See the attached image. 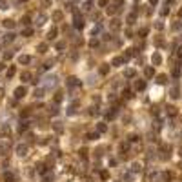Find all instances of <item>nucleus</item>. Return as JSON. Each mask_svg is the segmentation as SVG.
I'll return each instance as SVG.
<instances>
[{
	"instance_id": "nucleus-44",
	"label": "nucleus",
	"mask_w": 182,
	"mask_h": 182,
	"mask_svg": "<svg viewBox=\"0 0 182 182\" xmlns=\"http://www.w3.org/2000/svg\"><path fill=\"white\" fill-rule=\"evenodd\" d=\"M122 97H124V98H129V97H131V89H124V91H122Z\"/></svg>"
},
{
	"instance_id": "nucleus-35",
	"label": "nucleus",
	"mask_w": 182,
	"mask_h": 182,
	"mask_svg": "<svg viewBox=\"0 0 182 182\" xmlns=\"http://www.w3.org/2000/svg\"><path fill=\"white\" fill-rule=\"evenodd\" d=\"M55 48H57L58 51H64V49H66V42H57Z\"/></svg>"
},
{
	"instance_id": "nucleus-50",
	"label": "nucleus",
	"mask_w": 182,
	"mask_h": 182,
	"mask_svg": "<svg viewBox=\"0 0 182 182\" xmlns=\"http://www.w3.org/2000/svg\"><path fill=\"white\" fill-rule=\"evenodd\" d=\"M22 24H24V26H29V24H31V20H29L28 17H24V18H22Z\"/></svg>"
},
{
	"instance_id": "nucleus-15",
	"label": "nucleus",
	"mask_w": 182,
	"mask_h": 182,
	"mask_svg": "<svg viewBox=\"0 0 182 182\" xmlns=\"http://www.w3.org/2000/svg\"><path fill=\"white\" fill-rule=\"evenodd\" d=\"M106 131H107V126L104 122H98L97 124V133H106Z\"/></svg>"
},
{
	"instance_id": "nucleus-29",
	"label": "nucleus",
	"mask_w": 182,
	"mask_h": 182,
	"mask_svg": "<svg viewBox=\"0 0 182 182\" xmlns=\"http://www.w3.org/2000/svg\"><path fill=\"white\" fill-rule=\"evenodd\" d=\"M118 28H120V22H118L117 18H113L111 20V29H118Z\"/></svg>"
},
{
	"instance_id": "nucleus-57",
	"label": "nucleus",
	"mask_w": 182,
	"mask_h": 182,
	"mask_svg": "<svg viewBox=\"0 0 182 182\" xmlns=\"http://www.w3.org/2000/svg\"><path fill=\"white\" fill-rule=\"evenodd\" d=\"M98 6H107V0H98Z\"/></svg>"
},
{
	"instance_id": "nucleus-8",
	"label": "nucleus",
	"mask_w": 182,
	"mask_h": 182,
	"mask_svg": "<svg viewBox=\"0 0 182 182\" xmlns=\"http://www.w3.org/2000/svg\"><path fill=\"white\" fill-rule=\"evenodd\" d=\"M144 75H146V78L155 77V69H153V66H147V67H146V69H144Z\"/></svg>"
},
{
	"instance_id": "nucleus-43",
	"label": "nucleus",
	"mask_w": 182,
	"mask_h": 182,
	"mask_svg": "<svg viewBox=\"0 0 182 182\" xmlns=\"http://www.w3.org/2000/svg\"><path fill=\"white\" fill-rule=\"evenodd\" d=\"M53 100H55V102L58 104L60 100H62V93H55V97H53Z\"/></svg>"
},
{
	"instance_id": "nucleus-49",
	"label": "nucleus",
	"mask_w": 182,
	"mask_h": 182,
	"mask_svg": "<svg viewBox=\"0 0 182 182\" xmlns=\"http://www.w3.org/2000/svg\"><path fill=\"white\" fill-rule=\"evenodd\" d=\"M0 9H8V2L6 0H0Z\"/></svg>"
},
{
	"instance_id": "nucleus-48",
	"label": "nucleus",
	"mask_w": 182,
	"mask_h": 182,
	"mask_svg": "<svg viewBox=\"0 0 182 182\" xmlns=\"http://www.w3.org/2000/svg\"><path fill=\"white\" fill-rule=\"evenodd\" d=\"M2 133H4V135H9V126H8V124L2 126Z\"/></svg>"
},
{
	"instance_id": "nucleus-22",
	"label": "nucleus",
	"mask_w": 182,
	"mask_h": 182,
	"mask_svg": "<svg viewBox=\"0 0 182 182\" xmlns=\"http://www.w3.org/2000/svg\"><path fill=\"white\" fill-rule=\"evenodd\" d=\"M53 129H55L57 133H62V131H64V127H62V122H55V124H53Z\"/></svg>"
},
{
	"instance_id": "nucleus-58",
	"label": "nucleus",
	"mask_w": 182,
	"mask_h": 182,
	"mask_svg": "<svg viewBox=\"0 0 182 182\" xmlns=\"http://www.w3.org/2000/svg\"><path fill=\"white\" fill-rule=\"evenodd\" d=\"M149 2H151V6H155V4H157V2H158V0H149Z\"/></svg>"
},
{
	"instance_id": "nucleus-20",
	"label": "nucleus",
	"mask_w": 182,
	"mask_h": 182,
	"mask_svg": "<svg viewBox=\"0 0 182 182\" xmlns=\"http://www.w3.org/2000/svg\"><path fill=\"white\" fill-rule=\"evenodd\" d=\"M4 180H6V182H13V180H15V175L9 173V171H6V173H4Z\"/></svg>"
},
{
	"instance_id": "nucleus-55",
	"label": "nucleus",
	"mask_w": 182,
	"mask_h": 182,
	"mask_svg": "<svg viewBox=\"0 0 182 182\" xmlns=\"http://www.w3.org/2000/svg\"><path fill=\"white\" fill-rule=\"evenodd\" d=\"M177 57L182 58V46H179V49H177Z\"/></svg>"
},
{
	"instance_id": "nucleus-9",
	"label": "nucleus",
	"mask_w": 182,
	"mask_h": 182,
	"mask_svg": "<svg viewBox=\"0 0 182 182\" xmlns=\"http://www.w3.org/2000/svg\"><path fill=\"white\" fill-rule=\"evenodd\" d=\"M77 107H78V102H73L69 107H67V115H75V113H77Z\"/></svg>"
},
{
	"instance_id": "nucleus-30",
	"label": "nucleus",
	"mask_w": 182,
	"mask_h": 182,
	"mask_svg": "<svg viewBox=\"0 0 182 182\" xmlns=\"http://www.w3.org/2000/svg\"><path fill=\"white\" fill-rule=\"evenodd\" d=\"M173 77H175V78L180 77V66H175V67H173Z\"/></svg>"
},
{
	"instance_id": "nucleus-24",
	"label": "nucleus",
	"mask_w": 182,
	"mask_h": 182,
	"mask_svg": "<svg viewBox=\"0 0 182 182\" xmlns=\"http://www.w3.org/2000/svg\"><path fill=\"white\" fill-rule=\"evenodd\" d=\"M13 40H15V33H8V35L4 37V42L8 44V42H13Z\"/></svg>"
},
{
	"instance_id": "nucleus-6",
	"label": "nucleus",
	"mask_w": 182,
	"mask_h": 182,
	"mask_svg": "<svg viewBox=\"0 0 182 182\" xmlns=\"http://www.w3.org/2000/svg\"><path fill=\"white\" fill-rule=\"evenodd\" d=\"M170 97H171V98H179V97H180V89H179V86H173V87H171Z\"/></svg>"
},
{
	"instance_id": "nucleus-51",
	"label": "nucleus",
	"mask_w": 182,
	"mask_h": 182,
	"mask_svg": "<svg viewBox=\"0 0 182 182\" xmlns=\"http://www.w3.org/2000/svg\"><path fill=\"white\" fill-rule=\"evenodd\" d=\"M167 13H170V9H167V8H162V9H160V15H162V17H166Z\"/></svg>"
},
{
	"instance_id": "nucleus-41",
	"label": "nucleus",
	"mask_w": 182,
	"mask_h": 182,
	"mask_svg": "<svg viewBox=\"0 0 182 182\" xmlns=\"http://www.w3.org/2000/svg\"><path fill=\"white\" fill-rule=\"evenodd\" d=\"M38 51L40 53H46V51H48V44H40L38 46Z\"/></svg>"
},
{
	"instance_id": "nucleus-42",
	"label": "nucleus",
	"mask_w": 182,
	"mask_h": 182,
	"mask_svg": "<svg viewBox=\"0 0 182 182\" xmlns=\"http://www.w3.org/2000/svg\"><path fill=\"white\" fill-rule=\"evenodd\" d=\"M26 129H28V122H22V124H20V127H18V131H20V133H24Z\"/></svg>"
},
{
	"instance_id": "nucleus-32",
	"label": "nucleus",
	"mask_w": 182,
	"mask_h": 182,
	"mask_svg": "<svg viewBox=\"0 0 182 182\" xmlns=\"http://www.w3.org/2000/svg\"><path fill=\"white\" fill-rule=\"evenodd\" d=\"M22 80H24V82L31 80V73H29V71H24V73H22Z\"/></svg>"
},
{
	"instance_id": "nucleus-17",
	"label": "nucleus",
	"mask_w": 182,
	"mask_h": 182,
	"mask_svg": "<svg viewBox=\"0 0 182 182\" xmlns=\"http://www.w3.org/2000/svg\"><path fill=\"white\" fill-rule=\"evenodd\" d=\"M166 111H167V115H170V117H175V115H177V107H175V106H167Z\"/></svg>"
},
{
	"instance_id": "nucleus-36",
	"label": "nucleus",
	"mask_w": 182,
	"mask_h": 182,
	"mask_svg": "<svg viewBox=\"0 0 182 182\" xmlns=\"http://www.w3.org/2000/svg\"><path fill=\"white\" fill-rule=\"evenodd\" d=\"M57 33H58L57 29H51V31L48 33V40H53V38H55V37H57Z\"/></svg>"
},
{
	"instance_id": "nucleus-10",
	"label": "nucleus",
	"mask_w": 182,
	"mask_h": 182,
	"mask_svg": "<svg viewBox=\"0 0 182 182\" xmlns=\"http://www.w3.org/2000/svg\"><path fill=\"white\" fill-rule=\"evenodd\" d=\"M18 62H20V64H29V62H31V57H29V55H20V57H18Z\"/></svg>"
},
{
	"instance_id": "nucleus-16",
	"label": "nucleus",
	"mask_w": 182,
	"mask_h": 182,
	"mask_svg": "<svg viewBox=\"0 0 182 182\" xmlns=\"http://www.w3.org/2000/svg\"><path fill=\"white\" fill-rule=\"evenodd\" d=\"M124 77L126 78H135V77H137V71H135V69H126Z\"/></svg>"
},
{
	"instance_id": "nucleus-13",
	"label": "nucleus",
	"mask_w": 182,
	"mask_h": 182,
	"mask_svg": "<svg viewBox=\"0 0 182 182\" xmlns=\"http://www.w3.org/2000/svg\"><path fill=\"white\" fill-rule=\"evenodd\" d=\"M53 84H57V77H48L46 78V86L44 87H51Z\"/></svg>"
},
{
	"instance_id": "nucleus-4",
	"label": "nucleus",
	"mask_w": 182,
	"mask_h": 182,
	"mask_svg": "<svg viewBox=\"0 0 182 182\" xmlns=\"http://www.w3.org/2000/svg\"><path fill=\"white\" fill-rule=\"evenodd\" d=\"M15 151H17V155H20V157H24V155L28 153V146H26V144H18Z\"/></svg>"
},
{
	"instance_id": "nucleus-18",
	"label": "nucleus",
	"mask_w": 182,
	"mask_h": 182,
	"mask_svg": "<svg viewBox=\"0 0 182 182\" xmlns=\"http://www.w3.org/2000/svg\"><path fill=\"white\" fill-rule=\"evenodd\" d=\"M6 75H8L9 78H11V77H15V75H17V67H15V66L8 67V71H6Z\"/></svg>"
},
{
	"instance_id": "nucleus-1",
	"label": "nucleus",
	"mask_w": 182,
	"mask_h": 182,
	"mask_svg": "<svg viewBox=\"0 0 182 182\" xmlns=\"http://www.w3.org/2000/svg\"><path fill=\"white\" fill-rule=\"evenodd\" d=\"M28 95V89H26V86H18L15 89V98H24Z\"/></svg>"
},
{
	"instance_id": "nucleus-23",
	"label": "nucleus",
	"mask_w": 182,
	"mask_h": 182,
	"mask_svg": "<svg viewBox=\"0 0 182 182\" xmlns=\"http://www.w3.org/2000/svg\"><path fill=\"white\" fill-rule=\"evenodd\" d=\"M107 73H109V66L102 64V66H100V75H107Z\"/></svg>"
},
{
	"instance_id": "nucleus-28",
	"label": "nucleus",
	"mask_w": 182,
	"mask_h": 182,
	"mask_svg": "<svg viewBox=\"0 0 182 182\" xmlns=\"http://www.w3.org/2000/svg\"><path fill=\"white\" fill-rule=\"evenodd\" d=\"M135 18H137V15H135V13H129V15H127V24H135Z\"/></svg>"
},
{
	"instance_id": "nucleus-46",
	"label": "nucleus",
	"mask_w": 182,
	"mask_h": 182,
	"mask_svg": "<svg viewBox=\"0 0 182 182\" xmlns=\"http://www.w3.org/2000/svg\"><path fill=\"white\" fill-rule=\"evenodd\" d=\"M6 151H8V146H6V144H0V155H6Z\"/></svg>"
},
{
	"instance_id": "nucleus-26",
	"label": "nucleus",
	"mask_w": 182,
	"mask_h": 182,
	"mask_svg": "<svg viewBox=\"0 0 182 182\" xmlns=\"http://www.w3.org/2000/svg\"><path fill=\"white\" fill-rule=\"evenodd\" d=\"M127 142H138V135L137 133H131L129 137H127Z\"/></svg>"
},
{
	"instance_id": "nucleus-56",
	"label": "nucleus",
	"mask_w": 182,
	"mask_h": 182,
	"mask_svg": "<svg viewBox=\"0 0 182 182\" xmlns=\"http://www.w3.org/2000/svg\"><path fill=\"white\" fill-rule=\"evenodd\" d=\"M147 35V29H140V37H146Z\"/></svg>"
},
{
	"instance_id": "nucleus-60",
	"label": "nucleus",
	"mask_w": 182,
	"mask_h": 182,
	"mask_svg": "<svg viewBox=\"0 0 182 182\" xmlns=\"http://www.w3.org/2000/svg\"><path fill=\"white\" fill-rule=\"evenodd\" d=\"M179 17H182V8H180V9H179Z\"/></svg>"
},
{
	"instance_id": "nucleus-31",
	"label": "nucleus",
	"mask_w": 182,
	"mask_h": 182,
	"mask_svg": "<svg viewBox=\"0 0 182 182\" xmlns=\"http://www.w3.org/2000/svg\"><path fill=\"white\" fill-rule=\"evenodd\" d=\"M75 28H77V29H82V28H84V22H82L80 18H75Z\"/></svg>"
},
{
	"instance_id": "nucleus-2",
	"label": "nucleus",
	"mask_w": 182,
	"mask_h": 182,
	"mask_svg": "<svg viewBox=\"0 0 182 182\" xmlns=\"http://www.w3.org/2000/svg\"><path fill=\"white\" fill-rule=\"evenodd\" d=\"M80 84H82V82H80L77 77H69V78H67V87H78Z\"/></svg>"
},
{
	"instance_id": "nucleus-59",
	"label": "nucleus",
	"mask_w": 182,
	"mask_h": 182,
	"mask_svg": "<svg viewBox=\"0 0 182 182\" xmlns=\"http://www.w3.org/2000/svg\"><path fill=\"white\" fill-rule=\"evenodd\" d=\"M4 67H6V64H0V71H2V69H4Z\"/></svg>"
},
{
	"instance_id": "nucleus-45",
	"label": "nucleus",
	"mask_w": 182,
	"mask_h": 182,
	"mask_svg": "<svg viewBox=\"0 0 182 182\" xmlns=\"http://www.w3.org/2000/svg\"><path fill=\"white\" fill-rule=\"evenodd\" d=\"M89 46H91V48H97V46H98V40H97V38H91V40H89Z\"/></svg>"
},
{
	"instance_id": "nucleus-5",
	"label": "nucleus",
	"mask_w": 182,
	"mask_h": 182,
	"mask_svg": "<svg viewBox=\"0 0 182 182\" xmlns=\"http://www.w3.org/2000/svg\"><path fill=\"white\" fill-rule=\"evenodd\" d=\"M151 62H153V66L162 64V57H160V53H153V55H151Z\"/></svg>"
},
{
	"instance_id": "nucleus-39",
	"label": "nucleus",
	"mask_w": 182,
	"mask_h": 182,
	"mask_svg": "<svg viewBox=\"0 0 182 182\" xmlns=\"http://www.w3.org/2000/svg\"><path fill=\"white\" fill-rule=\"evenodd\" d=\"M98 175H100V179H102V180H107V179H109V173H107L106 170H104V171H100Z\"/></svg>"
},
{
	"instance_id": "nucleus-61",
	"label": "nucleus",
	"mask_w": 182,
	"mask_h": 182,
	"mask_svg": "<svg viewBox=\"0 0 182 182\" xmlns=\"http://www.w3.org/2000/svg\"><path fill=\"white\" fill-rule=\"evenodd\" d=\"M22 2H24V0H22Z\"/></svg>"
},
{
	"instance_id": "nucleus-38",
	"label": "nucleus",
	"mask_w": 182,
	"mask_h": 182,
	"mask_svg": "<svg viewBox=\"0 0 182 182\" xmlns=\"http://www.w3.org/2000/svg\"><path fill=\"white\" fill-rule=\"evenodd\" d=\"M4 26L8 29H13V26H15V22H13V20H4Z\"/></svg>"
},
{
	"instance_id": "nucleus-14",
	"label": "nucleus",
	"mask_w": 182,
	"mask_h": 182,
	"mask_svg": "<svg viewBox=\"0 0 182 182\" xmlns=\"http://www.w3.org/2000/svg\"><path fill=\"white\" fill-rule=\"evenodd\" d=\"M140 171H142V166L138 162H133L131 164V173H140Z\"/></svg>"
},
{
	"instance_id": "nucleus-33",
	"label": "nucleus",
	"mask_w": 182,
	"mask_h": 182,
	"mask_svg": "<svg viewBox=\"0 0 182 182\" xmlns=\"http://www.w3.org/2000/svg\"><path fill=\"white\" fill-rule=\"evenodd\" d=\"M44 22H46V15H38V17H37V24L42 26Z\"/></svg>"
},
{
	"instance_id": "nucleus-25",
	"label": "nucleus",
	"mask_w": 182,
	"mask_h": 182,
	"mask_svg": "<svg viewBox=\"0 0 182 182\" xmlns=\"http://www.w3.org/2000/svg\"><path fill=\"white\" fill-rule=\"evenodd\" d=\"M98 135H100V133H97V131H95V133H87V135H86V138H87V140H97V138H98Z\"/></svg>"
},
{
	"instance_id": "nucleus-27",
	"label": "nucleus",
	"mask_w": 182,
	"mask_h": 182,
	"mask_svg": "<svg viewBox=\"0 0 182 182\" xmlns=\"http://www.w3.org/2000/svg\"><path fill=\"white\" fill-rule=\"evenodd\" d=\"M44 91H46V87H40V89H37V91H35V97H37V98H42V97H44Z\"/></svg>"
},
{
	"instance_id": "nucleus-54",
	"label": "nucleus",
	"mask_w": 182,
	"mask_h": 182,
	"mask_svg": "<svg viewBox=\"0 0 182 182\" xmlns=\"http://www.w3.org/2000/svg\"><path fill=\"white\" fill-rule=\"evenodd\" d=\"M155 28H157V29L160 31V29H162V28H164V24H162V22H157V24H155Z\"/></svg>"
},
{
	"instance_id": "nucleus-40",
	"label": "nucleus",
	"mask_w": 182,
	"mask_h": 182,
	"mask_svg": "<svg viewBox=\"0 0 182 182\" xmlns=\"http://www.w3.org/2000/svg\"><path fill=\"white\" fill-rule=\"evenodd\" d=\"M180 28H182V22H175V24L171 26V29H173V31H179Z\"/></svg>"
},
{
	"instance_id": "nucleus-3",
	"label": "nucleus",
	"mask_w": 182,
	"mask_h": 182,
	"mask_svg": "<svg viewBox=\"0 0 182 182\" xmlns=\"http://www.w3.org/2000/svg\"><path fill=\"white\" fill-rule=\"evenodd\" d=\"M155 82H157V84H160V86H164V84L167 82V75L160 73V75H157V77H155Z\"/></svg>"
},
{
	"instance_id": "nucleus-19",
	"label": "nucleus",
	"mask_w": 182,
	"mask_h": 182,
	"mask_svg": "<svg viewBox=\"0 0 182 182\" xmlns=\"http://www.w3.org/2000/svg\"><path fill=\"white\" fill-rule=\"evenodd\" d=\"M162 179H164V182H171V180H173V173L164 171V173H162Z\"/></svg>"
},
{
	"instance_id": "nucleus-47",
	"label": "nucleus",
	"mask_w": 182,
	"mask_h": 182,
	"mask_svg": "<svg viewBox=\"0 0 182 182\" xmlns=\"http://www.w3.org/2000/svg\"><path fill=\"white\" fill-rule=\"evenodd\" d=\"M53 20H62V13H60V11H57L55 15H53Z\"/></svg>"
},
{
	"instance_id": "nucleus-52",
	"label": "nucleus",
	"mask_w": 182,
	"mask_h": 182,
	"mask_svg": "<svg viewBox=\"0 0 182 182\" xmlns=\"http://www.w3.org/2000/svg\"><path fill=\"white\" fill-rule=\"evenodd\" d=\"M78 153H80V157H82V158H86V157H87V149H80Z\"/></svg>"
},
{
	"instance_id": "nucleus-53",
	"label": "nucleus",
	"mask_w": 182,
	"mask_h": 182,
	"mask_svg": "<svg viewBox=\"0 0 182 182\" xmlns=\"http://www.w3.org/2000/svg\"><path fill=\"white\" fill-rule=\"evenodd\" d=\"M117 9H118V8H115V6H111V8H109V9H107V13H109V15H113V13H115Z\"/></svg>"
},
{
	"instance_id": "nucleus-37",
	"label": "nucleus",
	"mask_w": 182,
	"mask_h": 182,
	"mask_svg": "<svg viewBox=\"0 0 182 182\" xmlns=\"http://www.w3.org/2000/svg\"><path fill=\"white\" fill-rule=\"evenodd\" d=\"M133 175H135V173H131V171H129V173H124V180H126V182H131V180H133Z\"/></svg>"
},
{
	"instance_id": "nucleus-21",
	"label": "nucleus",
	"mask_w": 182,
	"mask_h": 182,
	"mask_svg": "<svg viewBox=\"0 0 182 182\" xmlns=\"http://www.w3.org/2000/svg\"><path fill=\"white\" fill-rule=\"evenodd\" d=\"M118 149H120V153H126V151H129V142H122V144H120V147H118Z\"/></svg>"
},
{
	"instance_id": "nucleus-7",
	"label": "nucleus",
	"mask_w": 182,
	"mask_h": 182,
	"mask_svg": "<svg viewBox=\"0 0 182 182\" xmlns=\"http://www.w3.org/2000/svg\"><path fill=\"white\" fill-rule=\"evenodd\" d=\"M135 89L137 91H144L146 89V80H137V82H135Z\"/></svg>"
},
{
	"instance_id": "nucleus-11",
	"label": "nucleus",
	"mask_w": 182,
	"mask_h": 182,
	"mask_svg": "<svg viewBox=\"0 0 182 182\" xmlns=\"http://www.w3.org/2000/svg\"><path fill=\"white\" fill-rule=\"evenodd\" d=\"M126 62V57H115L113 58V66H122Z\"/></svg>"
},
{
	"instance_id": "nucleus-12",
	"label": "nucleus",
	"mask_w": 182,
	"mask_h": 182,
	"mask_svg": "<svg viewBox=\"0 0 182 182\" xmlns=\"http://www.w3.org/2000/svg\"><path fill=\"white\" fill-rule=\"evenodd\" d=\"M37 171H38L40 175H44L46 171H48V166H46L44 162H40V164H37Z\"/></svg>"
},
{
	"instance_id": "nucleus-34",
	"label": "nucleus",
	"mask_w": 182,
	"mask_h": 182,
	"mask_svg": "<svg viewBox=\"0 0 182 182\" xmlns=\"http://www.w3.org/2000/svg\"><path fill=\"white\" fill-rule=\"evenodd\" d=\"M22 35H24V37H31V35H33V29H31V28H24Z\"/></svg>"
}]
</instances>
